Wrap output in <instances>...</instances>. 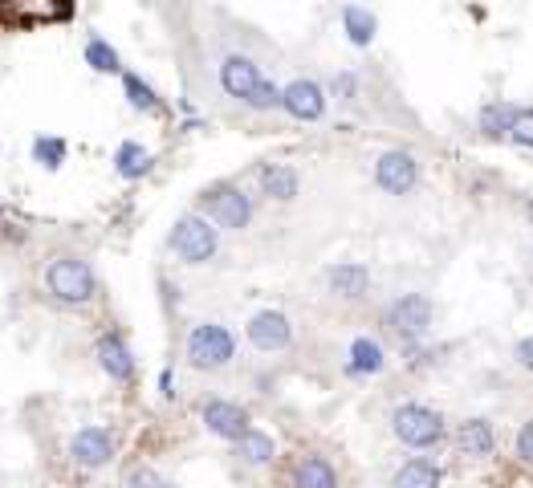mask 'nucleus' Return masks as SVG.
Segmentation results:
<instances>
[{
	"label": "nucleus",
	"mask_w": 533,
	"mask_h": 488,
	"mask_svg": "<svg viewBox=\"0 0 533 488\" xmlns=\"http://www.w3.org/2000/svg\"><path fill=\"white\" fill-rule=\"evenodd\" d=\"M41 285L53 301L70 305V310H78V305H90L94 293H98V277L90 269L86 257H53L41 273Z\"/></svg>",
	"instance_id": "nucleus-1"
},
{
	"label": "nucleus",
	"mask_w": 533,
	"mask_h": 488,
	"mask_svg": "<svg viewBox=\"0 0 533 488\" xmlns=\"http://www.w3.org/2000/svg\"><path fill=\"white\" fill-rule=\"evenodd\" d=\"M184 354H188V366L192 371H224V366L236 358V338L228 326L220 322H196L188 330V342H184Z\"/></svg>",
	"instance_id": "nucleus-2"
},
{
	"label": "nucleus",
	"mask_w": 533,
	"mask_h": 488,
	"mask_svg": "<svg viewBox=\"0 0 533 488\" xmlns=\"http://www.w3.org/2000/svg\"><path fill=\"white\" fill-rule=\"evenodd\" d=\"M391 432L399 444L416 448V452H428V448H440L448 427H444V415L424 407V403H403L391 411Z\"/></svg>",
	"instance_id": "nucleus-3"
},
{
	"label": "nucleus",
	"mask_w": 533,
	"mask_h": 488,
	"mask_svg": "<svg viewBox=\"0 0 533 488\" xmlns=\"http://www.w3.org/2000/svg\"><path fill=\"white\" fill-rule=\"evenodd\" d=\"M167 249L184 265H208L220 249V228L208 216H180L167 236Z\"/></svg>",
	"instance_id": "nucleus-4"
},
{
	"label": "nucleus",
	"mask_w": 533,
	"mask_h": 488,
	"mask_svg": "<svg viewBox=\"0 0 533 488\" xmlns=\"http://www.w3.org/2000/svg\"><path fill=\"white\" fill-rule=\"evenodd\" d=\"M432 297H424V293H403V297H395L387 310H383V326L403 342V346H416L428 330H432Z\"/></svg>",
	"instance_id": "nucleus-5"
},
{
	"label": "nucleus",
	"mask_w": 533,
	"mask_h": 488,
	"mask_svg": "<svg viewBox=\"0 0 533 488\" xmlns=\"http://www.w3.org/2000/svg\"><path fill=\"white\" fill-rule=\"evenodd\" d=\"M204 204V216L216 224V228H228V232H241L253 224V196H245L236 183H216L200 196Z\"/></svg>",
	"instance_id": "nucleus-6"
},
{
	"label": "nucleus",
	"mask_w": 533,
	"mask_h": 488,
	"mask_svg": "<svg viewBox=\"0 0 533 488\" xmlns=\"http://www.w3.org/2000/svg\"><path fill=\"white\" fill-rule=\"evenodd\" d=\"M114 456H118V444H114V436H110V427H102V423L78 427L74 440H70V460H74L82 472H98V468H106Z\"/></svg>",
	"instance_id": "nucleus-7"
},
{
	"label": "nucleus",
	"mask_w": 533,
	"mask_h": 488,
	"mask_svg": "<svg viewBox=\"0 0 533 488\" xmlns=\"http://www.w3.org/2000/svg\"><path fill=\"white\" fill-rule=\"evenodd\" d=\"M375 183L387 192V196H407V192H416V183H420V163L411 151H383L375 159Z\"/></svg>",
	"instance_id": "nucleus-8"
},
{
	"label": "nucleus",
	"mask_w": 533,
	"mask_h": 488,
	"mask_svg": "<svg viewBox=\"0 0 533 488\" xmlns=\"http://www.w3.org/2000/svg\"><path fill=\"white\" fill-rule=\"evenodd\" d=\"M200 419H204V427H208L216 440H228V444H236L253 427L249 411L241 403H232V399H208L204 411H200Z\"/></svg>",
	"instance_id": "nucleus-9"
},
{
	"label": "nucleus",
	"mask_w": 533,
	"mask_h": 488,
	"mask_svg": "<svg viewBox=\"0 0 533 488\" xmlns=\"http://www.w3.org/2000/svg\"><path fill=\"white\" fill-rule=\"evenodd\" d=\"M326 90L314 82V78H293L281 94V110L289 118H298V122H318L326 114Z\"/></svg>",
	"instance_id": "nucleus-10"
},
{
	"label": "nucleus",
	"mask_w": 533,
	"mask_h": 488,
	"mask_svg": "<svg viewBox=\"0 0 533 488\" xmlns=\"http://www.w3.org/2000/svg\"><path fill=\"white\" fill-rule=\"evenodd\" d=\"M245 338L253 342V350L273 354V350H285L293 342V322L281 310H257L245 326Z\"/></svg>",
	"instance_id": "nucleus-11"
},
{
	"label": "nucleus",
	"mask_w": 533,
	"mask_h": 488,
	"mask_svg": "<svg viewBox=\"0 0 533 488\" xmlns=\"http://www.w3.org/2000/svg\"><path fill=\"white\" fill-rule=\"evenodd\" d=\"M94 354H98V366H102V371H106L114 383H131V379H135V354H131L127 338L118 334V330L98 334Z\"/></svg>",
	"instance_id": "nucleus-12"
},
{
	"label": "nucleus",
	"mask_w": 533,
	"mask_h": 488,
	"mask_svg": "<svg viewBox=\"0 0 533 488\" xmlns=\"http://www.w3.org/2000/svg\"><path fill=\"white\" fill-rule=\"evenodd\" d=\"M261 66L253 57H245V53H228L224 61H220V86H224V94L228 98H236V102H245L257 86H261Z\"/></svg>",
	"instance_id": "nucleus-13"
},
{
	"label": "nucleus",
	"mask_w": 533,
	"mask_h": 488,
	"mask_svg": "<svg viewBox=\"0 0 533 488\" xmlns=\"http://www.w3.org/2000/svg\"><path fill=\"white\" fill-rule=\"evenodd\" d=\"M326 285H330V293L342 297V301H359V297H367V289H371V269L359 265V261H342V265H334V269L326 273Z\"/></svg>",
	"instance_id": "nucleus-14"
},
{
	"label": "nucleus",
	"mask_w": 533,
	"mask_h": 488,
	"mask_svg": "<svg viewBox=\"0 0 533 488\" xmlns=\"http://www.w3.org/2000/svg\"><path fill=\"white\" fill-rule=\"evenodd\" d=\"M383 366H387V350L375 338H354L350 342V350H346V375L371 379V375H383Z\"/></svg>",
	"instance_id": "nucleus-15"
},
{
	"label": "nucleus",
	"mask_w": 533,
	"mask_h": 488,
	"mask_svg": "<svg viewBox=\"0 0 533 488\" xmlns=\"http://www.w3.org/2000/svg\"><path fill=\"white\" fill-rule=\"evenodd\" d=\"M298 188H302V179H298V171H293L289 163H265L261 167V192L269 196V200H293L298 196Z\"/></svg>",
	"instance_id": "nucleus-16"
},
{
	"label": "nucleus",
	"mask_w": 533,
	"mask_h": 488,
	"mask_svg": "<svg viewBox=\"0 0 533 488\" xmlns=\"http://www.w3.org/2000/svg\"><path fill=\"white\" fill-rule=\"evenodd\" d=\"M456 444L464 456H489L497 444V432H493L489 419H464L460 432H456Z\"/></svg>",
	"instance_id": "nucleus-17"
},
{
	"label": "nucleus",
	"mask_w": 533,
	"mask_h": 488,
	"mask_svg": "<svg viewBox=\"0 0 533 488\" xmlns=\"http://www.w3.org/2000/svg\"><path fill=\"white\" fill-rule=\"evenodd\" d=\"M293 488H338V472L326 456H302L293 468Z\"/></svg>",
	"instance_id": "nucleus-18"
},
{
	"label": "nucleus",
	"mask_w": 533,
	"mask_h": 488,
	"mask_svg": "<svg viewBox=\"0 0 533 488\" xmlns=\"http://www.w3.org/2000/svg\"><path fill=\"white\" fill-rule=\"evenodd\" d=\"M151 167H155V155H151L143 143H135V139L118 143V151H114V171L123 175V179H143V175H151Z\"/></svg>",
	"instance_id": "nucleus-19"
},
{
	"label": "nucleus",
	"mask_w": 533,
	"mask_h": 488,
	"mask_svg": "<svg viewBox=\"0 0 533 488\" xmlns=\"http://www.w3.org/2000/svg\"><path fill=\"white\" fill-rule=\"evenodd\" d=\"M236 456H241V464H249V468H265V464H273L277 444L269 432H261V427H249V432L236 440Z\"/></svg>",
	"instance_id": "nucleus-20"
},
{
	"label": "nucleus",
	"mask_w": 533,
	"mask_h": 488,
	"mask_svg": "<svg viewBox=\"0 0 533 488\" xmlns=\"http://www.w3.org/2000/svg\"><path fill=\"white\" fill-rule=\"evenodd\" d=\"M517 118H521V106H513V102H489V106H481V131L489 139H509L513 127H517Z\"/></svg>",
	"instance_id": "nucleus-21"
},
{
	"label": "nucleus",
	"mask_w": 533,
	"mask_h": 488,
	"mask_svg": "<svg viewBox=\"0 0 533 488\" xmlns=\"http://www.w3.org/2000/svg\"><path fill=\"white\" fill-rule=\"evenodd\" d=\"M118 78H123V94H127V102H131L139 114H163V110H167L163 98H159V90H155L147 78H139V74H131V70H123Z\"/></svg>",
	"instance_id": "nucleus-22"
},
{
	"label": "nucleus",
	"mask_w": 533,
	"mask_h": 488,
	"mask_svg": "<svg viewBox=\"0 0 533 488\" xmlns=\"http://www.w3.org/2000/svg\"><path fill=\"white\" fill-rule=\"evenodd\" d=\"M342 29H346L350 45L367 49V45L375 41V29H379V21H375V13H371V9H363V5H346V9H342Z\"/></svg>",
	"instance_id": "nucleus-23"
},
{
	"label": "nucleus",
	"mask_w": 533,
	"mask_h": 488,
	"mask_svg": "<svg viewBox=\"0 0 533 488\" xmlns=\"http://www.w3.org/2000/svg\"><path fill=\"white\" fill-rule=\"evenodd\" d=\"M440 464L416 456V460H407L399 472H395V488H440Z\"/></svg>",
	"instance_id": "nucleus-24"
},
{
	"label": "nucleus",
	"mask_w": 533,
	"mask_h": 488,
	"mask_svg": "<svg viewBox=\"0 0 533 488\" xmlns=\"http://www.w3.org/2000/svg\"><path fill=\"white\" fill-rule=\"evenodd\" d=\"M86 66L94 74H123V57H118V49L102 37H90L86 41Z\"/></svg>",
	"instance_id": "nucleus-25"
},
{
	"label": "nucleus",
	"mask_w": 533,
	"mask_h": 488,
	"mask_svg": "<svg viewBox=\"0 0 533 488\" xmlns=\"http://www.w3.org/2000/svg\"><path fill=\"white\" fill-rule=\"evenodd\" d=\"M66 155H70V147H66L62 135H37V139H33V159H37L45 171H57V167L66 163Z\"/></svg>",
	"instance_id": "nucleus-26"
},
{
	"label": "nucleus",
	"mask_w": 533,
	"mask_h": 488,
	"mask_svg": "<svg viewBox=\"0 0 533 488\" xmlns=\"http://www.w3.org/2000/svg\"><path fill=\"white\" fill-rule=\"evenodd\" d=\"M281 94H285V86H277V82L261 78V86H257V90H253V94L245 98V106H249V110H261V114H265V110H277V106H281Z\"/></svg>",
	"instance_id": "nucleus-27"
},
{
	"label": "nucleus",
	"mask_w": 533,
	"mask_h": 488,
	"mask_svg": "<svg viewBox=\"0 0 533 488\" xmlns=\"http://www.w3.org/2000/svg\"><path fill=\"white\" fill-rule=\"evenodd\" d=\"M127 488H171V480L159 476L155 468H135V472L127 476Z\"/></svg>",
	"instance_id": "nucleus-28"
},
{
	"label": "nucleus",
	"mask_w": 533,
	"mask_h": 488,
	"mask_svg": "<svg viewBox=\"0 0 533 488\" xmlns=\"http://www.w3.org/2000/svg\"><path fill=\"white\" fill-rule=\"evenodd\" d=\"M330 94H334L338 102H354V98H359V78H354V74H334Z\"/></svg>",
	"instance_id": "nucleus-29"
},
{
	"label": "nucleus",
	"mask_w": 533,
	"mask_h": 488,
	"mask_svg": "<svg viewBox=\"0 0 533 488\" xmlns=\"http://www.w3.org/2000/svg\"><path fill=\"white\" fill-rule=\"evenodd\" d=\"M509 139L521 143V147H533V110H521V118H517V127H513Z\"/></svg>",
	"instance_id": "nucleus-30"
},
{
	"label": "nucleus",
	"mask_w": 533,
	"mask_h": 488,
	"mask_svg": "<svg viewBox=\"0 0 533 488\" xmlns=\"http://www.w3.org/2000/svg\"><path fill=\"white\" fill-rule=\"evenodd\" d=\"M517 456H521L525 464H533V419L521 423V432H517Z\"/></svg>",
	"instance_id": "nucleus-31"
},
{
	"label": "nucleus",
	"mask_w": 533,
	"mask_h": 488,
	"mask_svg": "<svg viewBox=\"0 0 533 488\" xmlns=\"http://www.w3.org/2000/svg\"><path fill=\"white\" fill-rule=\"evenodd\" d=\"M513 354H517V362L525 366V371H533V334H529V338H521Z\"/></svg>",
	"instance_id": "nucleus-32"
},
{
	"label": "nucleus",
	"mask_w": 533,
	"mask_h": 488,
	"mask_svg": "<svg viewBox=\"0 0 533 488\" xmlns=\"http://www.w3.org/2000/svg\"><path fill=\"white\" fill-rule=\"evenodd\" d=\"M159 391H163V399H175V375H171V366L159 375Z\"/></svg>",
	"instance_id": "nucleus-33"
}]
</instances>
